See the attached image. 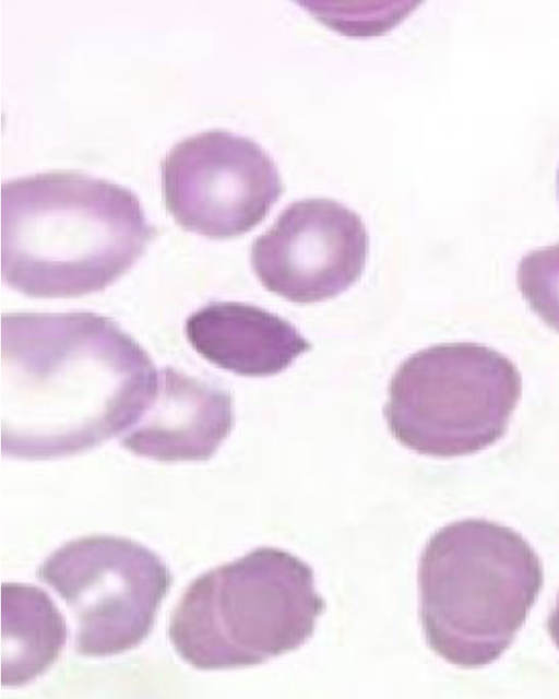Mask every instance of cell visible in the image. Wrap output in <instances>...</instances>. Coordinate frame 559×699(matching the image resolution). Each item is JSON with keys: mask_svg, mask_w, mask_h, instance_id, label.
<instances>
[{"mask_svg": "<svg viewBox=\"0 0 559 699\" xmlns=\"http://www.w3.org/2000/svg\"><path fill=\"white\" fill-rule=\"evenodd\" d=\"M36 576L71 608L78 621L74 651L90 657L141 644L173 582L157 554L114 535L67 542L40 564Z\"/></svg>", "mask_w": 559, "mask_h": 699, "instance_id": "8992f818", "label": "cell"}, {"mask_svg": "<svg viewBox=\"0 0 559 699\" xmlns=\"http://www.w3.org/2000/svg\"><path fill=\"white\" fill-rule=\"evenodd\" d=\"M520 396V374L504 356L474 343L439 344L399 366L384 416L404 447L453 458L503 437Z\"/></svg>", "mask_w": 559, "mask_h": 699, "instance_id": "5b68a950", "label": "cell"}, {"mask_svg": "<svg viewBox=\"0 0 559 699\" xmlns=\"http://www.w3.org/2000/svg\"><path fill=\"white\" fill-rule=\"evenodd\" d=\"M155 234L135 193L80 170H48L1 185L2 280L29 297L105 289Z\"/></svg>", "mask_w": 559, "mask_h": 699, "instance_id": "7a4b0ae2", "label": "cell"}, {"mask_svg": "<svg viewBox=\"0 0 559 699\" xmlns=\"http://www.w3.org/2000/svg\"><path fill=\"white\" fill-rule=\"evenodd\" d=\"M186 335L216 366L248 377L281 372L311 348L283 318L242 303H212L192 313Z\"/></svg>", "mask_w": 559, "mask_h": 699, "instance_id": "30bf717a", "label": "cell"}, {"mask_svg": "<svg viewBox=\"0 0 559 699\" xmlns=\"http://www.w3.org/2000/svg\"><path fill=\"white\" fill-rule=\"evenodd\" d=\"M368 253L361 217L328 198L290 203L257 237L252 269L270 292L297 304L330 299L359 280Z\"/></svg>", "mask_w": 559, "mask_h": 699, "instance_id": "ba28073f", "label": "cell"}, {"mask_svg": "<svg viewBox=\"0 0 559 699\" xmlns=\"http://www.w3.org/2000/svg\"><path fill=\"white\" fill-rule=\"evenodd\" d=\"M234 423L231 396L173 368L158 371L153 396L121 445L160 462L205 461Z\"/></svg>", "mask_w": 559, "mask_h": 699, "instance_id": "9c48e42d", "label": "cell"}, {"mask_svg": "<svg viewBox=\"0 0 559 699\" xmlns=\"http://www.w3.org/2000/svg\"><path fill=\"white\" fill-rule=\"evenodd\" d=\"M557 190H558V197H559V168L557 174Z\"/></svg>", "mask_w": 559, "mask_h": 699, "instance_id": "4fadbf2b", "label": "cell"}, {"mask_svg": "<svg viewBox=\"0 0 559 699\" xmlns=\"http://www.w3.org/2000/svg\"><path fill=\"white\" fill-rule=\"evenodd\" d=\"M544 581L539 557L514 530L485 519L452 522L419 559V616L429 648L462 668L511 645Z\"/></svg>", "mask_w": 559, "mask_h": 699, "instance_id": "3957f363", "label": "cell"}, {"mask_svg": "<svg viewBox=\"0 0 559 699\" xmlns=\"http://www.w3.org/2000/svg\"><path fill=\"white\" fill-rule=\"evenodd\" d=\"M1 677L3 687H21L46 673L67 641V624L43 589L1 585Z\"/></svg>", "mask_w": 559, "mask_h": 699, "instance_id": "8fae6325", "label": "cell"}, {"mask_svg": "<svg viewBox=\"0 0 559 699\" xmlns=\"http://www.w3.org/2000/svg\"><path fill=\"white\" fill-rule=\"evenodd\" d=\"M311 567L281 548L258 547L198 576L173 611L168 637L199 671L259 665L295 651L325 607Z\"/></svg>", "mask_w": 559, "mask_h": 699, "instance_id": "277c9868", "label": "cell"}, {"mask_svg": "<svg viewBox=\"0 0 559 699\" xmlns=\"http://www.w3.org/2000/svg\"><path fill=\"white\" fill-rule=\"evenodd\" d=\"M547 631L552 642L559 649V593H558L555 607L550 612L549 617L547 619Z\"/></svg>", "mask_w": 559, "mask_h": 699, "instance_id": "7c38bea8", "label": "cell"}, {"mask_svg": "<svg viewBox=\"0 0 559 699\" xmlns=\"http://www.w3.org/2000/svg\"><path fill=\"white\" fill-rule=\"evenodd\" d=\"M1 450L24 460L74 455L130 429L158 371L112 320L94 312L1 318Z\"/></svg>", "mask_w": 559, "mask_h": 699, "instance_id": "6da1fadb", "label": "cell"}, {"mask_svg": "<svg viewBox=\"0 0 559 699\" xmlns=\"http://www.w3.org/2000/svg\"><path fill=\"white\" fill-rule=\"evenodd\" d=\"M160 170L165 205L175 221L213 239L251 230L284 190L275 163L261 145L222 128L176 142Z\"/></svg>", "mask_w": 559, "mask_h": 699, "instance_id": "52a82bcc", "label": "cell"}]
</instances>
